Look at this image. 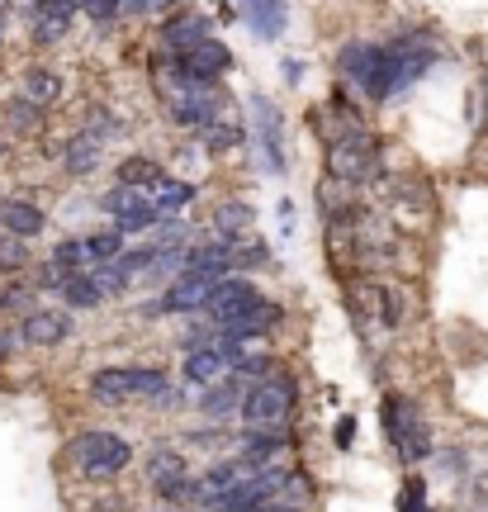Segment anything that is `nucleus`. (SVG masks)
<instances>
[{
  "mask_svg": "<svg viewBox=\"0 0 488 512\" xmlns=\"http://www.w3.org/2000/svg\"><path fill=\"white\" fill-rule=\"evenodd\" d=\"M62 465L86 484H114L133 470V441L114 427H81L62 446Z\"/></svg>",
  "mask_w": 488,
  "mask_h": 512,
  "instance_id": "obj_1",
  "label": "nucleus"
},
{
  "mask_svg": "<svg viewBox=\"0 0 488 512\" xmlns=\"http://www.w3.org/2000/svg\"><path fill=\"white\" fill-rule=\"evenodd\" d=\"M380 422H384V441H389V451L398 456V465H422V460H432L436 451V432L427 413H422V403L413 394H403V389H389L380 399Z\"/></svg>",
  "mask_w": 488,
  "mask_h": 512,
  "instance_id": "obj_2",
  "label": "nucleus"
},
{
  "mask_svg": "<svg viewBox=\"0 0 488 512\" xmlns=\"http://www.w3.org/2000/svg\"><path fill=\"white\" fill-rule=\"evenodd\" d=\"M323 166H327V181L346 185V190L375 185V181H384V171H389V166H384V143L370 128H351V133L327 138Z\"/></svg>",
  "mask_w": 488,
  "mask_h": 512,
  "instance_id": "obj_3",
  "label": "nucleus"
},
{
  "mask_svg": "<svg viewBox=\"0 0 488 512\" xmlns=\"http://www.w3.org/2000/svg\"><path fill=\"white\" fill-rule=\"evenodd\" d=\"M380 48H384V67H389V100L408 95L417 81L446 57L441 34H436V29H422V24L398 29V34L389 38V43H380Z\"/></svg>",
  "mask_w": 488,
  "mask_h": 512,
  "instance_id": "obj_4",
  "label": "nucleus"
},
{
  "mask_svg": "<svg viewBox=\"0 0 488 512\" xmlns=\"http://www.w3.org/2000/svg\"><path fill=\"white\" fill-rule=\"evenodd\" d=\"M337 86L361 105H389V67L375 38H346L337 48Z\"/></svg>",
  "mask_w": 488,
  "mask_h": 512,
  "instance_id": "obj_5",
  "label": "nucleus"
},
{
  "mask_svg": "<svg viewBox=\"0 0 488 512\" xmlns=\"http://www.w3.org/2000/svg\"><path fill=\"white\" fill-rule=\"evenodd\" d=\"M242 119H247V147L261 162L266 176H285L290 171V138H285V110L275 105L266 91H252L242 100Z\"/></svg>",
  "mask_w": 488,
  "mask_h": 512,
  "instance_id": "obj_6",
  "label": "nucleus"
},
{
  "mask_svg": "<svg viewBox=\"0 0 488 512\" xmlns=\"http://www.w3.org/2000/svg\"><path fill=\"white\" fill-rule=\"evenodd\" d=\"M171 389V375L162 366H100L86 380V399L100 408H124V403H152Z\"/></svg>",
  "mask_w": 488,
  "mask_h": 512,
  "instance_id": "obj_7",
  "label": "nucleus"
},
{
  "mask_svg": "<svg viewBox=\"0 0 488 512\" xmlns=\"http://www.w3.org/2000/svg\"><path fill=\"white\" fill-rule=\"evenodd\" d=\"M294 413H299V380H294V370H271V375L252 380L247 394H242V408H237L242 427H290Z\"/></svg>",
  "mask_w": 488,
  "mask_h": 512,
  "instance_id": "obj_8",
  "label": "nucleus"
},
{
  "mask_svg": "<svg viewBox=\"0 0 488 512\" xmlns=\"http://www.w3.org/2000/svg\"><path fill=\"white\" fill-rule=\"evenodd\" d=\"M143 484L162 508H190V489H195V465L176 441H157L143 456Z\"/></svg>",
  "mask_w": 488,
  "mask_h": 512,
  "instance_id": "obj_9",
  "label": "nucleus"
},
{
  "mask_svg": "<svg viewBox=\"0 0 488 512\" xmlns=\"http://www.w3.org/2000/svg\"><path fill=\"white\" fill-rule=\"evenodd\" d=\"M162 110L171 128H185V133H199L218 114V105L228 100V86H209V81H190V76H176L166 81L162 91Z\"/></svg>",
  "mask_w": 488,
  "mask_h": 512,
  "instance_id": "obj_10",
  "label": "nucleus"
},
{
  "mask_svg": "<svg viewBox=\"0 0 488 512\" xmlns=\"http://www.w3.org/2000/svg\"><path fill=\"white\" fill-rule=\"evenodd\" d=\"M237 351L242 347H233L223 332H218L214 342H199V347L181 351V380L190 384V389H209V384L228 380L237 366Z\"/></svg>",
  "mask_w": 488,
  "mask_h": 512,
  "instance_id": "obj_11",
  "label": "nucleus"
},
{
  "mask_svg": "<svg viewBox=\"0 0 488 512\" xmlns=\"http://www.w3.org/2000/svg\"><path fill=\"white\" fill-rule=\"evenodd\" d=\"M261 294H266V290L256 285V275H223L199 318H204V323H214V328H228V323H237L242 313L252 309Z\"/></svg>",
  "mask_w": 488,
  "mask_h": 512,
  "instance_id": "obj_12",
  "label": "nucleus"
},
{
  "mask_svg": "<svg viewBox=\"0 0 488 512\" xmlns=\"http://www.w3.org/2000/svg\"><path fill=\"white\" fill-rule=\"evenodd\" d=\"M209 38H214V15H209V10H195V5L171 10V15H162V24H157V48H166V53H176V57H185L190 48L209 43Z\"/></svg>",
  "mask_w": 488,
  "mask_h": 512,
  "instance_id": "obj_13",
  "label": "nucleus"
},
{
  "mask_svg": "<svg viewBox=\"0 0 488 512\" xmlns=\"http://www.w3.org/2000/svg\"><path fill=\"white\" fill-rule=\"evenodd\" d=\"M190 138H195V143L204 147L214 162H218V157H228V152H237V147H247V119H242V105L228 95V100L218 105L214 119L199 128V133H190Z\"/></svg>",
  "mask_w": 488,
  "mask_h": 512,
  "instance_id": "obj_14",
  "label": "nucleus"
},
{
  "mask_svg": "<svg viewBox=\"0 0 488 512\" xmlns=\"http://www.w3.org/2000/svg\"><path fill=\"white\" fill-rule=\"evenodd\" d=\"M15 328H19V342H24V347L53 351V347H62V342L76 332V313H67L62 304H57V309L38 304L34 313H24V318H19Z\"/></svg>",
  "mask_w": 488,
  "mask_h": 512,
  "instance_id": "obj_15",
  "label": "nucleus"
},
{
  "mask_svg": "<svg viewBox=\"0 0 488 512\" xmlns=\"http://www.w3.org/2000/svg\"><path fill=\"white\" fill-rule=\"evenodd\" d=\"M214 285H218L214 275H195V271L176 275V280L157 294L162 318H199V313H204V304H209V294H214Z\"/></svg>",
  "mask_w": 488,
  "mask_h": 512,
  "instance_id": "obj_16",
  "label": "nucleus"
},
{
  "mask_svg": "<svg viewBox=\"0 0 488 512\" xmlns=\"http://www.w3.org/2000/svg\"><path fill=\"white\" fill-rule=\"evenodd\" d=\"M233 15L247 24L256 43H280L290 29V0H233Z\"/></svg>",
  "mask_w": 488,
  "mask_h": 512,
  "instance_id": "obj_17",
  "label": "nucleus"
},
{
  "mask_svg": "<svg viewBox=\"0 0 488 512\" xmlns=\"http://www.w3.org/2000/svg\"><path fill=\"white\" fill-rule=\"evenodd\" d=\"M43 228H48V209L29 195H5L0 200V233L5 238H19V242H34L43 238Z\"/></svg>",
  "mask_w": 488,
  "mask_h": 512,
  "instance_id": "obj_18",
  "label": "nucleus"
},
{
  "mask_svg": "<svg viewBox=\"0 0 488 512\" xmlns=\"http://www.w3.org/2000/svg\"><path fill=\"white\" fill-rule=\"evenodd\" d=\"M143 200L152 204L157 219H185V209L199 200V181H185V176H157V181L143 190Z\"/></svg>",
  "mask_w": 488,
  "mask_h": 512,
  "instance_id": "obj_19",
  "label": "nucleus"
},
{
  "mask_svg": "<svg viewBox=\"0 0 488 512\" xmlns=\"http://www.w3.org/2000/svg\"><path fill=\"white\" fill-rule=\"evenodd\" d=\"M233 48L223 43V38H209V43H199V48H190V53L181 57V76H190V81H209V86H223V76L233 72Z\"/></svg>",
  "mask_w": 488,
  "mask_h": 512,
  "instance_id": "obj_20",
  "label": "nucleus"
},
{
  "mask_svg": "<svg viewBox=\"0 0 488 512\" xmlns=\"http://www.w3.org/2000/svg\"><path fill=\"white\" fill-rule=\"evenodd\" d=\"M19 100H29L34 110H53V105H62L67 100V76L57 72V67H43V62H34V67H24L19 72Z\"/></svg>",
  "mask_w": 488,
  "mask_h": 512,
  "instance_id": "obj_21",
  "label": "nucleus"
},
{
  "mask_svg": "<svg viewBox=\"0 0 488 512\" xmlns=\"http://www.w3.org/2000/svg\"><path fill=\"white\" fill-rule=\"evenodd\" d=\"M76 29V5H34L29 0V43L34 48H57Z\"/></svg>",
  "mask_w": 488,
  "mask_h": 512,
  "instance_id": "obj_22",
  "label": "nucleus"
},
{
  "mask_svg": "<svg viewBox=\"0 0 488 512\" xmlns=\"http://www.w3.org/2000/svg\"><path fill=\"white\" fill-rule=\"evenodd\" d=\"M57 166H62V176L86 181V176H95V171L105 166V147L76 128V133H67V138H62V147H57Z\"/></svg>",
  "mask_w": 488,
  "mask_h": 512,
  "instance_id": "obj_23",
  "label": "nucleus"
},
{
  "mask_svg": "<svg viewBox=\"0 0 488 512\" xmlns=\"http://www.w3.org/2000/svg\"><path fill=\"white\" fill-rule=\"evenodd\" d=\"M185 271L214 275V280H223V275H237L233 271V238H218V233H209V238L190 242V247H185Z\"/></svg>",
  "mask_w": 488,
  "mask_h": 512,
  "instance_id": "obj_24",
  "label": "nucleus"
},
{
  "mask_svg": "<svg viewBox=\"0 0 488 512\" xmlns=\"http://www.w3.org/2000/svg\"><path fill=\"white\" fill-rule=\"evenodd\" d=\"M242 394H247V384L242 380H218V384H209V389H199L195 394V408L204 413V418L214 422V427H223L228 418H237V408H242Z\"/></svg>",
  "mask_w": 488,
  "mask_h": 512,
  "instance_id": "obj_25",
  "label": "nucleus"
},
{
  "mask_svg": "<svg viewBox=\"0 0 488 512\" xmlns=\"http://www.w3.org/2000/svg\"><path fill=\"white\" fill-rule=\"evenodd\" d=\"M209 233H218V238H242V233H256V209L247 200H237V195L218 200L214 214H209Z\"/></svg>",
  "mask_w": 488,
  "mask_h": 512,
  "instance_id": "obj_26",
  "label": "nucleus"
},
{
  "mask_svg": "<svg viewBox=\"0 0 488 512\" xmlns=\"http://www.w3.org/2000/svg\"><path fill=\"white\" fill-rule=\"evenodd\" d=\"M43 128H48V114L34 110L29 100L10 95V100L0 105V133H10V138H38Z\"/></svg>",
  "mask_w": 488,
  "mask_h": 512,
  "instance_id": "obj_27",
  "label": "nucleus"
},
{
  "mask_svg": "<svg viewBox=\"0 0 488 512\" xmlns=\"http://www.w3.org/2000/svg\"><path fill=\"white\" fill-rule=\"evenodd\" d=\"M370 294H375L380 318H384V328L389 332H403L408 323H413V309H408V280H403V285H394V280H389V285H375Z\"/></svg>",
  "mask_w": 488,
  "mask_h": 512,
  "instance_id": "obj_28",
  "label": "nucleus"
},
{
  "mask_svg": "<svg viewBox=\"0 0 488 512\" xmlns=\"http://www.w3.org/2000/svg\"><path fill=\"white\" fill-rule=\"evenodd\" d=\"M176 275H185V252H147V266L138 275V290H166Z\"/></svg>",
  "mask_w": 488,
  "mask_h": 512,
  "instance_id": "obj_29",
  "label": "nucleus"
},
{
  "mask_svg": "<svg viewBox=\"0 0 488 512\" xmlns=\"http://www.w3.org/2000/svg\"><path fill=\"white\" fill-rule=\"evenodd\" d=\"M157 176H162V162L152 152H128L124 162L114 166V185H128V190H147Z\"/></svg>",
  "mask_w": 488,
  "mask_h": 512,
  "instance_id": "obj_30",
  "label": "nucleus"
},
{
  "mask_svg": "<svg viewBox=\"0 0 488 512\" xmlns=\"http://www.w3.org/2000/svg\"><path fill=\"white\" fill-rule=\"evenodd\" d=\"M195 242V228L185 219H157V228L143 238V247L147 252H185Z\"/></svg>",
  "mask_w": 488,
  "mask_h": 512,
  "instance_id": "obj_31",
  "label": "nucleus"
},
{
  "mask_svg": "<svg viewBox=\"0 0 488 512\" xmlns=\"http://www.w3.org/2000/svg\"><path fill=\"white\" fill-rule=\"evenodd\" d=\"M81 133H86V138H95L100 147H109L114 138H124L128 128H124V119H119V114L109 110V105H100V100H95L91 110H86V119H81Z\"/></svg>",
  "mask_w": 488,
  "mask_h": 512,
  "instance_id": "obj_32",
  "label": "nucleus"
},
{
  "mask_svg": "<svg viewBox=\"0 0 488 512\" xmlns=\"http://www.w3.org/2000/svg\"><path fill=\"white\" fill-rule=\"evenodd\" d=\"M48 261H57L67 275H91L95 271V256H91V247H86V238L81 233H72V238H62L48 252Z\"/></svg>",
  "mask_w": 488,
  "mask_h": 512,
  "instance_id": "obj_33",
  "label": "nucleus"
},
{
  "mask_svg": "<svg viewBox=\"0 0 488 512\" xmlns=\"http://www.w3.org/2000/svg\"><path fill=\"white\" fill-rule=\"evenodd\" d=\"M109 228H114L119 238H133V233H138V238H147V233L157 228V214H152V204H147V200H138V204H128V209L109 223Z\"/></svg>",
  "mask_w": 488,
  "mask_h": 512,
  "instance_id": "obj_34",
  "label": "nucleus"
},
{
  "mask_svg": "<svg viewBox=\"0 0 488 512\" xmlns=\"http://www.w3.org/2000/svg\"><path fill=\"white\" fill-rule=\"evenodd\" d=\"M105 299H100V290L91 285V275H72L67 285H62V309L67 313H86V309H100Z\"/></svg>",
  "mask_w": 488,
  "mask_h": 512,
  "instance_id": "obj_35",
  "label": "nucleus"
},
{
  "mask_svg": "<svg viewBox=\"0 0 488 512\" xmlns=\"http://www.w3.org/2000/svg\"><path fill=\"white\" fill-rule=\"evenodd\" d=\"M38 309V290L34 285H29V280H15V285H5V290H0V313H5V318H24V313H34Z\"/></svg>",
  "mask_w": 488,
  "mask_h": 512,
  "instance_id": "obj_36",
  "label": "nucleus"
},
{
  "mask_svg": "<svg viewBox=\"0 0 488 512\" xmlns=\"http://www.w3.org/2000/svg\"><path fill=\"white\" fill-rule=\"evenodd\" d=\"M143 200V190H128V185H109V190H100V195H95L91 200V209L95 214H105L109 223L119 219V214H124L128 204H138Z\"/></svg>",
  "mask_w": 488,
  "mask_h": 512,
  "instance_id": "obj_37",
  "label": "nucleus"
},
{
  "mask_svg": "<svg viewBox=\"0 0 488 512\" xmlns=\"http://www.w3.org/2000/svg\"><path fill=\"white\" fill-rule=\"evenodd\" d=\"M29 266H34V247L0 233V275H24Z\"/></svg>",
  "mask_w": 488,
  "mask_h": 512,
  "instance_id": "obj_38",
  "label": "nucleus"
},
{
  "mask_svg": "<svg viewBox=\"0 0 488 512\" xmlns=\"http://www.w3.org/2000/svg\"><path fill=\"white\" fill-rule=\"evenodd\" d=\"M76 15H86V24H91L95 34H109L114 24H124L119 19V0H81Z\"/></svg>",
  "mask_w": 488,
  "mask_h": 512,
  "instance_id": "obj_39",
  "label": "nucleus"
},
{
  "mask_svg": "<svg viewBox=\"0 0 488 512\" xmlns=\"http://www.w3.org/2000/svg\"><path fill=\"white\" fill-rule=\"evenodd\" d=\"M91 285L100 290V299H105V304H109V299H124V294L133 290V285L124 280V271H119L114 261H100V266H95V271H91Z\"/></svg>",
  "mask_w": 488,
  "mask_h": 512,
  "instance_id": "obj_40",
  "label": "nucleus"
},
{
  "mask_svg": "<svg viewBox=\"0 0 488 512\" xmlns=\"http://www.w3.org/2000/svg\"><path fill=\"white\" fill-rule=\"evenodd\" d=\"M398 512H441V508H432L427 479L422 475H403V484H398Z\"/></svg>",
  "mask_w": 488,
  "mask_h": 512,
  "instance_id": "obj_41",
  "label": "nucleus"
},
{
  "mask_svg": "<svg viewBox=\"0 0 488 512\" xmlns=\"http://www.w3.org/2000/svg\"><path fill=\"white\" fill-rule=\"evenodd\" d=\"M67 280H72V275L62 271L57 261H48V256H43L38 266H29V285H34L38 294H62V285H67Z\"/></svg>",
  "mask_w": 488,
  "mask_h": 512,
  "instance_id": "obj_42",
  "label": "nucleus"
},
{
  "mask_svg": "<svg viewBox=\"0 0 488 512\" xmlns=\"http://www.w3.org/2000/svg\"><path fill=\"white\" fill-rule=\"evenodd\" d=\"M81 238H86V247H91L95 266H100V261H114V256L128 247V238H119L114 228H95V233H81Z\"/></svg>",
  "mask_w": 488,
  "mask_h": 512,
  "instance_id": "obj_43",
  "label": "nucleus"
},
{
  "mask_svg": "<svg viewBox=\"0 0 488 512\" xmlns=\"http://www.w3.org/2000/svg\"><path fill=\"white\" fill-rule=\"evenodd\" d=\"M171 166H176V171H195L199 176V171H209V166H214V157H209L195 138H185V143H176V152H171Z\"/></svg>",
  "mask_w": 488,
  "mask_h": 512,
  "instance_id": "obj_44",
  "label": "nucleus"
},
{
  "mask_svg": "<svg viewBox=\"0 0 488 512\" xmlns=\"http://www.w3.org/2000/svg\"><path fill=\"white\" fill-rule=\"evenodd\" d=\"M432 460L436 470H446L451 479H465V470H470V451H460V446H436Z\"/></svg>",
  "mask_w": 488,
  "mask_h": 512,
  "instance_id": "obj_45",
  "label": "nucleus"
},
{
  "mask_svg": "<svg viewBox=\"0 0 488 512\" xmlns=\"http://www.w3.org/2000/svg\"><path fill=\"white\" fill-rule=\"evenodd\" d=\"M332 446H337V451H351V446H356V418H351V413L337 418V427H332Z\"/></svg>",
  "mask_w": 488,
  "mask_h": 512,
  "instance_id": "obj_46",
  "label": "nucleus"
},
{
  "mask_svg": "<svg viewBox=\"0 0 488 512\" xmlns=\"http://www.w3.org/2000/svg\"><path fill=\"white\" fill-rule=\"evenodd\" d=\"M19 351H24V342H19V328L10 323V328H0V366H10Z\"/></svg>",
  "mask_w": 488,
  "mask_h": 512,
  "instance_id": "obj_47",
  "label": "nucleus"
},
{
  "mask_svg": "<svg viewBox=\"0 0 488 512\" xmlns=\"http://www.w3.org/2000/svg\"><path fill=\"white\" fill-rule=\"evenodd\" d=\"M280 76H285L290 91H299V86H304V62H299V57H280Z\"/></svg>",
  "mask_w": 488,
  "mask_h": 512,
  "instance_id": "obj_48",
  "label": "nucleus"
},
{
  "mask_svg": "<svg viewBox=\"0 0 488 512\" xmlns=\"http://www.w3.org/2000/svg\"><path fill=\"white\" fill-rule=\"evenodd\" d=\"M275 214H280V233H285V238H294V223H299V209H294L290 195L280 200V209H275Z\"/></svg>",
  "mask_w": 488,
  "mask_h": 512,
  "instance_id": "obj_49",
  "label": "nucleus"
},
{
  "mask_svg": "<svg viewBox=\"0 0 488 512\" xmlns=\"http://www.w3.org/2000/svg\"><path fill=\"white\" fill-rule=\"evenodd\" d=\"M91 512H133V508H124V503H119V498H100V503H95Z\"/></svg>",
  "mask_w": 488,
  "mask_h": 512,
  "instance_id": "obj_50",
  "label": "nucleus"
},
{
  "mask_svg": "<svg viewBox=\"0 0 488 512\" xmlns=\"http://www.w3.org/2000/svg\"><path fill=\"white\" fill-rule=\"evenodd\" d=\"M214 5H218V19H237L233 15V0H214Z\"/></svg>",
  "mask_w": 488,
  "mask_h": 512,
  "instance_id": "obj_51",
  "label": "nucleus"
},
{
  "mask_svg": "<svg viewBox=\"0 0 488 512\" xmlns=\"http://www.w3.org/2000/svg\"><path fill=\"white\" fill-rule=\"evenodd\" d=\"M479 91H484V128H488V72H484V86H479Z\"/></svg>",
  "mask_w": 488,
  "mask_h": 512,
  "instance_id": "obj_52",
  "label": "nucleus"
},
{
  "mask_svg": "<svg viewBox=\"0 0 488 512\" xmlns=\"http://www.w3.org/2000/svg\"><path fill=\"white\" fill-rule=\"evenodd\" d=\"M34 5H81V0H34Z\"/></svg>",
  "mask_w": 488,
  "mask_h": 512,
  "instance_id": "obj_53",
  "label": "nucleus"
},
{
  "mask_svg": "<svg viewBox=\"0 0 488 512\" xmlns=\"http://www.w3.org/2000/svg\"><path fill=\"white\" fill-rule=\"evenodd\" d=\"M5 29H10V19L0 15V48H5Z\"/></svg>",
  "mask_w": 488,
  "mask_h": 512,
  "instance_id": "obj_54",
  "label": "nucleus"
},
{
  "mask_svg": "<svg viewBox=\"0 0 488 512\" xmlns=\"http://www.w3.org/2000/svg\"><path fill=\"white\" fill-rule=\"evenodd\" d=\"M10 5H15V0H0V15H10Z\"/></svg>",
  "mask_w": 488,
  "mask_h": 512,
  "instance_id": "obj_55",
  "label": "nucleus"
},
{
  "mask_svg": "<svg viewBox=\"0 0 488 512\" xmlns=\"http://www.w3.org/2000/svg\"><path fill=\"white\" fill-rule=\"evenodd\" d=\"M0 152H5V133H0Z\"/></svg>",
  "mask_w": 488,
  "mask_h": 512,
  "instance_id": "obj_56",
  "label": "nucleus"
},
{
  "mask_svg": "<svg viewBox=\"0 0 488 512\" xmlns=\"http://www.w3.org/2000/svg\"><path fill=\"white\" fill-rule=\"evenodd\" d=\"M0 200H5V190H0Z\"/></svg>",
  "mask_w": 488,
  "mask_h": 512,
  "instance_id": "obj_57",
  "label": "nucleus"
},
{
  "mask_svg": "<svg viewBox=\"0 0 488 512\" xmlns=\"http://www.w3.org/2000/svg\"><path fill=\"white\" fill-rule=\"evenodd\" d=\"M484 475H488V470H484Z\"/></svg>",
  "mask_w": 488,
  "mask_h": 512,
  "instance_id": "obj_58",
  "label": "nucleus"
}]
</instances>
